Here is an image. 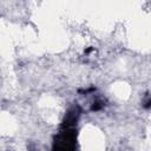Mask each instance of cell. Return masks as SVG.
<instances>
[{
	"label": "cell",
	"instance_id": "1",
	"mask_svg": "<svg viewBox=\"0 0 151 151\" xmlns=\"http://www.w3.org/2000/svg\"><path fill=\"white\" fill-rule=\"evenodd\" d=\"M77 143V130L76 126L61 124L59 133L54 137L53 149L57 150H73Z\"/></svg>",
	"mask_w": 151,
	"mask_h": 151
},
{
	"label": "cell",
	"instance_id": "2",
	"mask_svg": "<svg viewBox=\"0 0 151 151\" xmlns=\"http://www.w3.org/2000/svg\"><path fill=\"white\" fill-rule=\"evenodd\" d=\"M103 106H104L103 101H100V100H96V101L93 103V105H92L91 110H92V111H98V110H100Z\"/></svg>",
	"mask_w": 151,
	"mask_h": 151
}]
</instances>
